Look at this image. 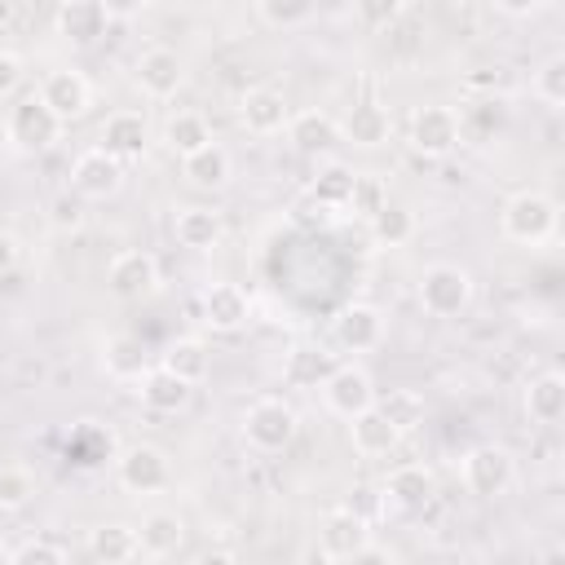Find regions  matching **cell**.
Listing matches in <instances>:
<instances>
[{
	"label": "cell",
	"mask_w": 565,
	"mask_h": 565,
	"mask_svg": "<svg viewBox=\"0 0 565 565\" xmlns=\"http://www.w3.org/2000/svg\"><path fill=\"white\" fill-rule=\"evenodd\" d=\"M499 230L503 238L521 243V247H539L556 234V199L543 194V190H521L503 203L499 212Z\"/></svg>",
	"instance_id": "1"
},
{
	"label": "cell",
	"mask_w": 565,
	"mask_h": 565,
	"mask_svg": "<svg viewBox=\"0 0 565 565\" xmlns=\"http://www.w3.org/2000/svg\"><path fill=\"white\" fill-rule=\"evenodd\" d=\"M4 132H9L13 150H22V154H40V150H49V146L62 137V119L44 106L40 93H31V97H22V102L9 106V115H4Z\"/></svg>",
	"instance_id": "2"
},
{
	"label": "cell",
	"mask_w": 565,
	"mask_h": 565,
	"mask_svg": "<svg viewBox=\"0 0 565 565\" xmlns=\"http://www.w3.org/2000/svg\"><path fill=\"white\" fill-rule=\"evenodd\" d=\"M468 300H472V274L468 269L446 265V260L424 269V278H419V305H424V313L455 318V313L468 309Z\"/></svg>",
	"instance_id": "3"
},
{
	"label": "cell",
	"mask_w": 565,
	"mask_h": 565,
	"mask_svg": "<svg viewBox=\"0 0 565 565\" xmlns=\"http://www.w3.org/2000/svg\"><path fill=\"white\" fill-rule=\"evenodd\" d=\"M243 437H247V446H256L265 455L287 450L291 437H296V411L282 397H260L243 415Z\"/></svg>",
	"instance_id": "4"
},
{
	"label": "cell",
	"mask_w": 565,
	"mask_h": 565,
	"mask_svg": "<svg viewBox=\"0 0 565 565\" xmlns=\"http://www.w3.org/2000/svg\"><path fill=\"white\" fill-rule=\"evenodd\" d=\"M371 521L362 512H353L349 503L344 508H331L318 525V552L327 561H358V552L371 543Z\"/></svg>",
	"instance_id": "5"
},
{
	"label": "cell",
	"mask_w": 565,
	"mask_h": 565,
	"mask_svg": "<svg viewBox=\"0 0 565 565\" xmlns=\"http://www.w3.org/2000/svg\"><path fill=\"white\" fill-rule=\"evenodd\" d=\"M119 185H124V163L110 150L93 146V150L75 154V163H71V190L79 199H110V194H119Z\"/></svg>",
	"instance_id": "6"
},
{
	"label": "cell",
	"mask_w": 565,
	"mask_h": 565,
	"mask_svg": "<svg viewBox=\"0 0 565 565\" xmlns=\"http://www.w3.org/2000/svg\"><path fill=\"white\" fill-rule=\"evenodd\" d=\"M380 340H384V313L366 300H353L331 318V344L344 353H366Z\"/></svg>",
	"instance_id": "7"
},
{
	"label": "cell",
	"mask_w": 565,
	"mask_h": 565,
	"mask_svg": "<svg viewBox=\"0 0 565 565\" xmlns=\"http://www.w3.org/2000/svg\"><path fill=\"white\" fill-rule=\"evenodd\" d=\"M115 477L128 494H154L172 481V468H168V455L159 446H128L115 459Z\"/></svg>",
	"instance_id": "8"
},
{
	"label": "cell",
	"mask_w": 565,
	"mask_h": 565,
	"mask_svg": "<svg viewBox=\"0 0 565 565\" xmlns=\"http://www.w3.org/2000/svg\"><path fill=\"white\" fill-rule=\"evenodd\" d=\"M463 486L477 499H499L512 486V455L503 446H472L463 455Z\"/></svg>",
	"instance_id": "9"
},
{
	"label": "cell",
	"mask_w": 565,
	"mask_h": 565,
	"mask_svg": "<svg viewBox=\"0 0 565 565\" xmlns=\"http://www.w3.org/2000/svg\"><path fill=\"white\" fill-rule=\"evenodd\" d=\"M411 146L424 159H441L459 146V115L450 106H419L411 115Z\"/></svg>",
	"instance_id": "10"
},
{
	"label": "cell",
	"mask_w": 565,
	"mask_h": 565,
	"mask_svg": "<svg viewBox=\"0 0 565 565\" xmlns=\"http://www.w3.org/2000/svg\"><path fill=\"white\" fill-rule=\"evenodd\" d=\"M322 402H327L331 415L353 419L358 411L375 406V384H371V375H366L362 366H335V371L322 380Z\"/></svg>",
	"instance_id": "11"
},
{
	"label": "cell",
	"mask_w": 565,
	"mask_h": 565,
	"mask_svg": "<svg viewBox=\"0 0 565 565\" xmlns=\"http://www.w3.org/2000/svg\"><path fill=\"white\" fill-rule=\"evenodd\" d=\"M106 287L119 300H141V296H150L159 287V260L150 252H137V247L119 252L110 260V269H106Z\"/></svg>",
	"instance_id": "12"
},
{
	"label": "cell",
	"mask_w": 565,
	"mask_h": 565,
	"mask_svg": "<svg viewBox=\"0 0 565 565\" xmlns=\"http://www.w3.org/2000/svg\"><path fill=\"white\" fill-rule=\"evenodd\" d=\"M132 79H137V88H141L146 97L168 102V97H177V88L185 84V62H181L172 49H146V53L137 57V66H132Z\"/></svg>",
	"instance_id": "13"
},
{
	"label": "cell",
	"mask_w": 565,
	"mask_h": 565,
	"mask_svg": "<svg viewBox=\"0 0 565 565\" xmlns=\"http://www.w3.org/2000/svg\"><path fill=\"white\" fill-rule=\"evenodd\" d=\"M40 97H44V106L62 119V124H71V119H79L88 106H93V84L79 75V71H49L44 75V84H40Z\"/></svg>",
	"instance_id": "14"
},
{
	"label": "cell",
	"mask_w": 565,
	"mask_h": 565,
	"mask_svg": "<svg viewBox=\"0 0 565 565\" xmlns=\"http://www.w3.org/2000/svg\"><path fill=\"white\" fill-rule=\"evenodd\" d=\"M97 146L110 150L119 163L141 159L146 146H150V124H146V115H141V110H115V115L102 124V141H97Z\"/></svg>",
	"instance_id": "15"
},
{
	"label": "cell",
	"mask_w": 565,
	"mask_h": 565,
	"mask_svg": "<svg viewBox=\"0 0 565 565\" xmlns=\"http://www.w3.org/2000/svg\"><path fill=\"white\" fill-rule=\"evenodd\" d=\"M137 393H141V402H146L154 415H177V411L190 406L194 384L181 380L177 371H168V366L159 362V366H146V375L137 380Z\"/></svg>",
	"instance_id": "16"
},
{
	"label": "cell",
	"mask_w": 565,
	"mask_h": 565,
	"mask_svg": "<svg viewBox=\"0 0 565 565\" xmlns=\"http://www.w3.org/2000/svg\"><path fill=\"white\" fill-rule=\"evenodd\" d=\"M238 119H243L247 132H256V137H274V132H282L287 119H291V115H287V97H282L278 88H269V84L247 88L243 102H238Z\"/></svg>",
	"instance_id": "17"
},
{
	"label": "cell",
	"mask_w": 565,
	"mask_h": 565,
	"mask_svg": "<svg viewBox=\"0 0 565 565\" xmlns=\"http://www.w3.org/2000/svg\"><path fill=\"white\" fill-rule=\"evenodd\" d=\"M247 318H252V300H247L243 287H234V282H212V287L203 291V322H207L212 331H238Z\"/></svg>",
	"instance_id": "18"
},
{
	"label": "cell",
	"mask_w": 565,
	"mask_h": 565,
	"mask_svg": "<svg viewBox=\"0 0 565 565\" xmlns=\"http://www.w3.org/2000/svg\"><path fill=\"white\" fill-rule=\"evenodd\" d=\"M287 141L300 154H327L340 141V124L327 110H300V115L287 119Z\"/></svg>",
	"instance_id": "19"
},
{
	"label": "cell",
	"mask_w": 565,
	"mask_h": 565,
	"mask_svg": "<svg viewBox=\"0 0 565 565\" xmlns=\"http://www.w3.org/2000/svg\"><path fill=\"white\" fill-rule=\"evenodd\" d=\"M106 9L102 0H62L57 4V35L71 44H93L106 31Z\"/></svg>",
	"instance_id": "20"
},
{
	"label": "cell",
	"mask_w": 565,
	"mask_h": 565,
	"mask_svg": "<svg viewBox=\"0 0 565 565\" xmlns=\"http://www.w3.org/2000/svg\"><path fill=\"white\" fill-rule=\"evenodd\" d=\"M181 177L194 190H221L230 181V150L221 141H207L194 154H181Z\"/></svg>",
	"instance_id": "21"
},
{
	"label": "cell",
	"mask_w": 565,
	"mask_h": 565,
	"mask_svg": "<svg viewBox=\"0 0 565 565\" xmlns=\"http://www.w3.org/2000/svg\"><path fill=\"white\" fill-rule=\"evenodd\" d=\"M349 437H353V450L366 455V459H380V455H388V450L402 441V433H397L375 406H366V411H358V415L349 419Z\"/></svg>",
	"instance_id": "22"
},
{
	"label": "cell",
	"mask_w": 565,
	"mask_h": 565,
	"mask_svg": "<svg viewBox=\"0 0 565 565\" xmlns=\"http://www.w3.org/2000/svg\"><path fill=\"white\" fill-rule=\"evenodd\" d=\"M433 490H437V481H433V472H428L424 463H402V468H393L388 481H384L388 503H397V508H406V512H419V508L433 499Z\"/></svg>",
	"instance_id": "23"
},
{
	"label": "cell",
	"mask_w": 565,
	"mask_h": 565,
	"mask_svg": "<svg viewBox=\"0 0 565 565\" xmlns=\"http://www.w3.org/2000/svg\"><path fill=\"white\" fill-rule=\"evenodd\" d=\"M185 543V521L177 512H150L137 525V552L141 556H172Z\"/></svg>",
	"instance_id": "24"
},
{
	"label": "cell",
	"mask_w": 565,
	"mask_h": 565,
	"mask_svg": "<svg viewBox=\"0 0 565 565\" xmlns=\"http://www.w3.org/2000/svg\"><path fill=\"white\" fill-rule=\"evenodd\" d=\"M388 110L384 106H375V102H358L349 115H344V124H340V137L344 141H353V146H362V150H375V146H384L388 141Z\"/></svg>",
	"instance_id": "25"
},
{
	"label": "cell",
	"mask_w": 565,
	"mask_h": 565,
	"mask_svg": "<svg viewBox=\"0 0 565 565\" xmlns=\"http://www.w3.org/2000/svg\"><path fill=\"white\" fill-rule=\"evenodd\" d=\"M221 216L212 212V207H181L177 212V221H172V234H177V243L181 247H190V252H207V247H216L221 243Z\"/></svg>",
	"instance_id": "26"
},
{
	"label": "cell",
	"mask_w": 565,
	"mask_h": 565,
	"mask_svg": "<svg viewBox=\"0 0 565 565\" xmlns=\"http://www.w3.org/2000/svg\"><path fill=\"white\" fill-rule=\"evenodd\" d=\"M525 415L534 424H556L565 415V380L556 371H543L525 384Z\"/></svg>",
	"instance_id": "27"
},
{
	"label": "cell",
	"mask_w": 565,
	"mask_h": 565,
	"mask_svg": "<svg viewBox=\"0 0 565 565\" xmlns=\"http://www.w3.org/2000/svg\"><path fill=\"white\" fill-rule=\"evenodd\" d=\"M282 371H287V380L296 388H322V380L335 371V353L313 349V344H300V349L287 353V366Z\"/></svg>",
	"instance_id": "28"
},
{
	"label": "cell",
	"mask_w": 565,
	"mask_h": 565,
	"mask_svg": "<svg viewBox=\"0 0 565 565\" xmlns=\"http://www.w3.org/2000/svg\"><path fill=\"white\" fill-rule=\"evenodd\" d=\"M375 411L406 437V433H415L419 424H424V397L415 393V388H388V393H375Z\"/></svg>",
	"instance_id": "29"
},
{
	"label": "cell",
	"mask_w": 565,
	"mask_h": 565,
	"mask_svg": "<svg viewBox=\"0 0 565 565\" xmlns=\"http://www.w3.org/2000/svg\"><path fill=\"white\" fill-rule=\"evenodd\" d=\"M163 141H168L172 154H194L199 146L212 141V128H207V119H203L199 110H177V115H168V124H163Z\"/></svg>",
	"instance_id": "30"
},
{
	"label": "cell",
	"mask_w": 565,
	"mask_h": 565,
	"mask_svg": "<svg viewBox=\"0 0 565 565\" xmlns=\"http://www.w3.org/2000/svg\"><path fill=\"white\" fill-rule=\"evenodd\" d=\"M102 362L115 380H141L146 375V349L137 335H110L102 344Z\"/></svg>",
	"instance_id": "31"
},
{
	"label": "cell",
	"mask_w": 565,
	"mask_h": 565,
	"mask_svg": "<svg viewBox=\"0 0 565 565\" xmlns=\"http://www.w3.org/2000/svg\"><path fill=\"white\" fill-rule=\"evenodd\" d=\"M88 552H93V561H102V565L132 561V556H141V552H137V530H128V525H97V530L88 534Z\"/></svg>",
	"instance_id": "32"
},
{
	"label": "cell",
	"mask_w": 565,
	"mask_h": 565,
	"mask_svg": "<svg viewBox=\"0 0 565 565\" xmlns=\"http://www.w3.org/2000/svg\"><path fill=\"white\" fill-rule=\"evenodd\" d=\"M353 185H358V172H353V168H344V163H327V168L313 177L309 194H313L318 207H349Z\"/></svg>",
	"instance_id": "33"
},
{
	"label": "cell",
	"mask_w": 565,
	"mask_h": 565,
	"mask_svg": "<svg viewBox=\"0 0 565 565\" xmlns=\"http://www.w3.org/2000/svg\"><path fill=\"white\" fill-rule=\"evenodd\" d=\"M366 225H371L375 243H384V247H397V243H406V238L415 234V216H411V207L388 203V199L366 216Z\"/></svg>",
	"instance_id": "34"
},
{
	"label": "cell",
	"mask_w": 565,
	"mask_h": 565,
	"mask_svg": "<svg viewBox=\"0 0 565 565\" xmlns=\"http://www.w3.org/2000/svg\"><path fill=\"white\" fill-rule=\"evenodd\" d=\"M163 366H168V371H177L181 380L199 384V380L207 375V349H203V340H194V335L172 340V344L163 349Z\"/></svg>",
	"instance_id": "35"
},
{
	"label": "cell",
	"mask_w": 565,
	"mask_h": 565,
	"mask_svg": "<svg viewBox=\"0 0 565 565\" xmlns=\"http://www.w3.org/2000/svg\"><path fill=\"white\" fill-rule=\"evenodd\" d=\"M530 88H534V97H539L543 106H561V102H565V57L552 53V57L534 71Z\"/></svg>",
	"instance_id": "36"
},
{
	"label": "cell",
	"mask_w": 565,
	"mask_h": 565,
	"mask_svg": "<svg viewBox=\"0 0 565 565\" xmlns=\"http://www.w3.org/2000/svg\"><path fill=\"white\" fill-rule=\"evenodd\" d=\"M35 494V477L26 468H0V512L26 508Z\"/></svg>",
	"instance_id": "37"
},
{
	"label": "cell",
	"mask_w": 565,
	"mask_h": 565,
	"mask_svg": "<svg viewBox=\"0 0 565 565\" xmlns=\"http://www.w3.org/2000/svg\"><path fill=\"white\" fill-rule=\"evenodd\" d=\"M318 0H256V13L269 22V26H300L309 13H313Z\"/></svg>",
	"instance_id": "38"
},
{
	"label": "cell",
	"mask_w": 565,
	"mask_h": 565,
	"mask_svg": "<svg viewBox=\"0 0 565 565\" xmlns=\"http://www.w3.org/2000/svg\"><path fill=\"white\" fill-rule=\"evenodd\" d=\"M13 565H62L66 561V547L62 543H53V539H26V543H18L13 552H4Z\"/></svg>",
	"instance_id": "39"
},
{
	"label": "cell",
	"mask_w": 565,
	"mask_h": 565,
	"mask_svg": "<svg viewBox=\"0 0 565 565\" xmlns=\"http://www.w3.org/2000/svg\"><path fill=\"white\" fill-rule=\"evenodd\" d=\"M49 225H53L57 234H75V230L84 225V199H79L75 190H62V194L49 203Z\"/></svg>",
	"instance_id": "40"
},
{
	"label": "cell",
	"mask_w": 565,
	"mask_h": 565,
	"mask_svg": "<svg viewBox=\"0 0 565 565\" xmlns=\"http://www.w3.org/2000/svg\"><path fill=\"white\" fill-rule=\"evenodd\" d=\"M402 9H406V0H353L358 22H362V26H371V31L393 26V22L402 18Z\"/></svg>",
	"instance_id": "41"
},
{
	"label": "cell",
	"mask_w": 565,
	"mask_h": 565,
	"mask_svg": "<svg viewBox=\"0 0 565 565\" xmlns=\"http://www.w3.org/2000/svg\"><path fill=\"white\" fill-rule=\"evenodd\" d=\"M384 199H388V194H384V185H380L375 177H362V172H358V185H353L349 207H353V212H362V216H371V212H375Z\"/></svg>",
	"instance_id": "42"
},
{
	"label": "cell",
	"mask_w": 565,
	"mask_h": 565,
	"mask_svg": "<svg viewBox=\"0 0 565 565\" xmlns=\"http://www.w3.org/2000/svg\"><path fill=\"white\" fill-rule=\"evenodd\" d=\"M22 84V62L13 53H0V97H9Z\"/></svg>",
	"instance_id": "43"
},
{
	"label": "cell",
	"mask_w": 565,
	"mask_h": 565,
	"mask_svg": "<svg viewBox=\"0 0 565 565\" xmlns=\"http://www.w3.org/2000/svg\"><path fill=\"white\" fill-rule=\"evenodd\" d=\"M146 4H150V0H102V9H106L110 22H128V18H137Z\"/></svg>",
	"instance_id": "44"
},
{
	"label": "cell",
	"mask_w": 565,
	"mask_h": 565,
	"mask_svg": "<svg viewBox=\"0 0 565 565\" xmlns=\"http://www.w3.org/2000/svg\"><path fill=\"white\" fill-rule=\"evenodd\" d=\"M539 4H543V0H494V9L508 13V18H530Z\"/></svg>",
	"instance_id": "45"
},
{
	"label": "cell",
	"mask_w": 565,
	"mask_h": 565,
	"mask_svg": "<svg viewBox=\"0 0 565 565\" xmlns=\"http://www.w3.org/2000/svg\"><path fill=\"white\" fill-rule=\"evenodd\" d=\"M13 265H18V238L0 230V274H9Z\"/></svg>",
	"instance_id": "46"
},
{
	"label": "cell",
	"mask_w": 565,
	"mask_h": 565,
	"mask_svg": "<svg viewBox=\"0 0 565 565\" xmlns=\"http://www.w3.org/2000/svg\"><path fill=\"white\" fill-rule=\"evenodd\" d=\"M0 556H4V525H0Z\"/></svg>",
	"instance_id": "47"
}]
</instances>
